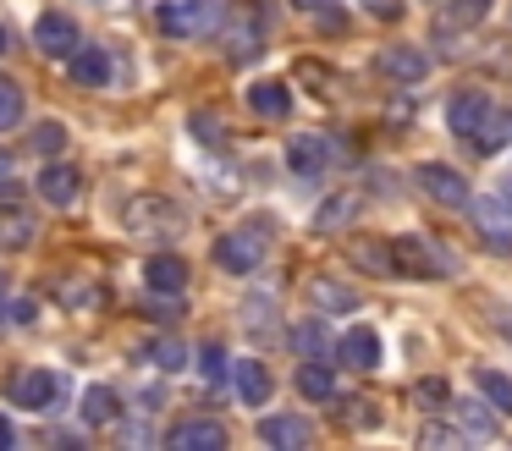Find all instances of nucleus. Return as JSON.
<instances>
[{"label":"nucleus","instance_id":"f257e3e1","mask_svg":"<svg viewBox=\"0 0 512 451\" xmlns=\"http://www.w3.org/2000/svg\"><path fill=\"white\" fill-rule=\"evenodd\" d=\"M122 220H127V231H133L138 242H177L182 231H188V215H182L171 198H160V193L127 198Z\"/></svg>","mask_w":512,"mask_h":451},{"label":"nucleus","instance_id":"423d86ee","mask_svg":"<svg viewBox=\"0 0 512 451\" xmlns=\"http://www.w3.org/2000/svg\"><path fill=\"white\" fill-rule=\"evenodd\" d=\"M463 209H474V226L485 231V242H496V248H512V204H507L501 193L468 198Z\"/></svg>","mask_w":512,"mask_h":451},{"label":"nucleus","instance_id":"ea45409f","mask_svg":"<svg viewBox=\"0 0 512 451\" xmlns=\"http://www.w3.org/2000/svg\"><path fill=\"white\" fill-rule=\"evenodd\" d=\"M364 6L375 11L380 22H397V17H402V0H364Z\"/></svg>","mask_w":512,"mask_h":451},{"label":"nucleus","instance_id":"7c9ffc66","mask_svg":"<svg viewBox=\"0 0 512 451\" xmlns=\"http://www.w3.org/2000/svg\"><path fill=\"white\" fill-rule=\"evenodd\" d=\"M309 297H314V308H320V314H331V308H353V292H347V286H336V281H314Z\"/></svg>","mask_w":512,"mask_h":451},{"label":"nucleus","instance_id":"5701e85b","mask_svg":"<svg viewBox=\"0 0 512 451\" xmlns=\"http://www.w3.org/2000/svg\"><path fill=\"white\" fill-rule=\"evenodd\" d=\"M83 418H89V424H116V418H122V402H116L111 385H89V391H83Z\"/></svg>","mask_w":512,"mask_h":451},{"label":"nucleus","instance_id":"4c0bfd02","mask_svg":"<svg viewBox=\"0 0 512 451\" xmlns=\"http://www.w3.org/2000/svg\"><path fill=\"white\" fill-rule=\"evenodd\" d=\"M199 358H204V363H199V369H204V380H226V352L215 347V341L199 352Z\"/></svg>","mask_w":512,"mask_h":451},{"label":"nucleus","instance_id":"a19ab883","mask_svg":"<svg viewBox=\"0 0 512 451\" xmlns=\"http://www.w3.org/2000/svg\"><path fill=\"white\" fill-rule=\"evenodd\" d=\"M413 396H419V402H446L452 391H446L441 380H419V391H413Z\"/></svg>","mask_w":512,"mask_h":451},{"label":"nucleus","instance_id":"6e6552de","mask_svg":"<svg viewBox=\"0 0 512 451\" xmlns=\"http://www.w3.org/2000/svg\"><path fill=\"white\" fill-rule=\"evenodd\" d=\"M171 451H221L226 446V429L215 424V418H188V424H177L166 435Z\"/></svg>","mask_w":512,"mask_h":451},{"label":"nucleus","instance_id":"6ab92c4d","mask_svg":"<svg viewBox=\"0 0 512 451\" xmlns=\"http://www.w3.org/2000/svg\"><path fill=\"white\" fill-rule=\"evenodd\" d=\"M67 61H72V77H78L83 88H100V83H111V55H105L100 44H78V50H72Z\"/></svg>","mask_w":512,"mask_h":451},{"label":"nucleus","instance_id":"0eeeda50","mask_svg":"<svg viewBox=\"0 0 512 451\" xmlns=\"http://www.w3.org/2000/svg\"><path fill=\"white\" fill-rule=\"evenodd\" d=\"M413 182H419L435 204H446V209H463L468 204V182L452 171V165H419V171H413Z\"/></svg>","mask_w":512,"mask_h":451},{"label":"nucleus","instance_id":"412c9836","mask_svg":"<svg viewBox=\"0 0 512 451\" xmlns=\"http://www.w3.org/2000/svg\"><path fill=\"white\" fill-rule=\"evenodd\" d=\"M298 391L309 396V402H331V396H336L331 369H325L320 358H303V369H298Z\"/></svg>","mask_w":512,"mask_h":451},{"label":"nucleus","instance_id":"aec40b11","mask_svg":"<svg viewBox=\"0 0 512 451\" xmlns=\"http://www.w3.org/2000/svg\"><path fill=\"white\" fill-rule=\"evenodd\" d=\"M287 160L298 176H320L325 165H331V149H325V138H309V132H303V138L287 143Z\"/></svg>","mask_w":512,"mask_h":451},{"label":"nucleus","instance_id":"9b49d317","mask_svg":"<svg viewBox=\"0 0 512 451\" xmlns=\"http://www.w3.org/2000/svg\"><path fill=\"white\" fill-rule=\"evenodd\" d=\"M336 358H342L347 369H380V336L369 325H353L336 341Z\"/></svg>","mask_w":512,"mask_h":451},{"label":"nucleus","instance_id":"a211bd4d","mask_svg":"<svg viewBox=\"0 0 512 451\" xmlns=\"http://www.w3.org/2000/svg\"><path fill=\"white\" fill-rule=\"evenodd\" d=\"M248 105H254V116L281 121V116H292V88H287V83H276V77H265V83L248 88Z\"/></svg>","mask_w":512,"mask_h":451},{"label":"nucleus","instance_id":"72a5a7b5","mask_svg":"<svg viewBox=\"0 0 512 451\" xmlns=\"http://www.w3.org/2000/svg\"><path fill=\"white\" fill-rule=\"evenodd\" d=\"M298 6H309V11H314V22H325L331 33H342V28H347V17H342V6H336V0H298Z\"/></svg>","mask_w":512,"mask_h":451},{"label":"nucleus","instance_id":"79ce46f5","mask_svg":"<svg viewBox=\"0 0 512 451\" xmlns=\"http://www.w3.org/2000/svg\"><path fill=\"white\" fill-rule=\"evenodd\" d=\"M0 193H17V165H12V154H0Z\"/></svg>","mask_w":512,"mask_h":451},{"label":"nucleus","instance_id":"c9c22d12","mask_svg":"<svg viewBox=\"0 0 512 451\" xmlns=\"http://www.w3.org/2000/svg\"><path fill=\"white\" fill-rule=\"evenodd\" d=\"M342 424H347V429H375V424H380V413H375V402H347V413H342Z\"/></svg>","mask_w":512,"mask_h":451},{"label":"nucleus","instance_id":"b1692460","mask_svg":"<svg viewBox=\"0 0 512 451\" xmlns=\"http://www.w3.org/2000/svg\"><path fill=\"white\" fill-rule=\"evenodd\" d=\"M474 385H479V396H485L490 407H496V413H507L512 418V380L501 369H479L474 374Z\"/></svg>","mask_w":512,"mask_h":451},{"label":"nucleus","instance_id":"39448f33","mask_svg":"<svg viewBox=\"0 0 512 451\" xmlns=\"http://www.w3.org/2000/svg\"><path fill=\"white\" fill-rule=\"evenodd\" d=\"M72 396L67 374H50V369H28L12 380V402L17 407H34V413H61Z\"/></svg>","mask_w":512,"mask_h":451},{"label":"nucleus","instance_id":"473e14b6","mask_svg":"<svg viewBox=\"0 0 512 451\" xmlns=\"http://www.w3.org/2000/svg\"><path fill=\"white\" fill-rule=\"evenodd\" d=\"M463 440H468V435H463V429H452V424H424V429H419V446H430V451H441V446L457 451Z\"/></svg>","mask_w":512,"mask_h":451},{"label":"nucleus","instance_id":"a18cd8bd","mask_svg":"<svg viewBox=\"0 0 512 451\" xmlns=\"http://www.w3.org/2000/svg\"><path fill=\"white\" fill-rule=\"evenodd\" d=\"M0 314H6V275H0Z\"/></svg>","mask_w":512,"mask_h":451},{"label":"nucleus","instance_id":"f704fd0d","mask_svg":"<svg viewBox=\"0 0 512 451\" xmlns=\"http://www.w3.org/2000/svg\"><path fill=\"white\" fill-rule=\"evenodd\" d=\"M353 259H358V264H369V270H380V275H391V253L380 248V242H358Z\"/></svg>","mask_w":512,"mask_h":451},{"label":"nucleus","instance_id":"7ed1b4c3","mask_svg":"<svg viewBox=\"0 0 512 451\" xmlns=\"http://www.w3.org/2000/svg\"><path fill=\"white\" fill-rule=\"evenodd\" d=\"M265 248H270V231L265 226H237L232 237L215 242V264L226 275H254L265 264Z\"/></svg>","mask_w":512,"mask_h":451},{"label":"nucleus","instance_id":"37998d69","mask_svg":"<svg viewBox=\"0 0 512 451\" xmlns=\"http://www.w3.org/2000/svg\"><path fill=\"white\" fill-rule=\"evenodd\" d=\"M12 446H17V429L6 424V418H0V451H12Z\"/></svg>","mask_w":512,"mask_h":451},{"label":"nucleus","instance_id":"49530a36","mask_svg":"<svg viewBox=\"0 0 512 451\" xmlns=\"http://www.w3.org/2000/svg\"><path fill=\"white\" fill-rule=\"evenodd\" d=\"M0 50H6V33H0Z\"/></svg>","mask_w":512,"mask_h":451},{"label":"nucleus","instance_id":"a878e982","mask_svg":"<svg viewBox=\"0 0 512 451\" xmlns=\"http://www.w3.org/2000/svg\"><path fill=\"white\" fill-rule=\"evenodd\" d=\"M254 55H259V28H254V22H243V28L226 33V61H232V66H248Z\"/></svg>","mask_w":512,"mask_h":451},{"label":"nucleus","instance_id":"58836bf2","mask_svg":"<svg viewBox=\"0 0 512 451\" xmlns=\"http://www.w3.org/2000/svg\"><path fill=\"white\" fill-rule=\"evenodd\" d=\"M0 319H12V325H34V303L17 297V303H6V314H0Z\"/></svg>","mask_w":512,"mask_h":451},{"label":"nucleus","instance_id":"c756f323","mask_svg":"<svg viewBox=\"0 0 512 451\" xmlns=\"http://www.w3.org/2000/svg\"><path fill=\"white\" fill-rule=\"evenodd\" d=\"M28 149L34 154H61L67 149V127H61V121H39L34 138H28Z\"/></svg>","mask_w":512,"mask_h":451},{"label":"nucleus","instance_id":"2f4dec72","mask_svg":"<svg viewBox=\"0 0 512 451\" xmlns=\"http://www.w3.org/2000/svg\"><path fill=\"white\" fill-rule=\"evenodd\" d=\"M292 341H298L303 358H320L325 352V319H303V325L292 330Z\"/></svg>","mask_w":512,"mask_h":451},{"label":"nucleus","instance_id":"f8f14e48","mask_svg":"<svg viewBox=\"0 0 512 451\" xmlns=\"http://www.w3.org/2000/svg\"><path fill=\"white\" fill-rule=\"evenodd\" d=\"M259 440H265V446H276V451H303L314 440V429L303 424V418L276 413V418H259Z\"/></svg>","mask_w":512,"mask_h":451},{"label":"nucleus","instance_id":"393cba45","mask_svg":"<svg viewBox=\"0 0 512 451\" xmlns=\"http://www.w3.org/2000/svg\"><path fill=\"white\" fill-rule=\"evenodd\" d=\"M501 143H507V110L490 105V110H485V121L474 127V149H479V154H496Z\"/></svg>","mask_w":512,"mask_h":451},{"label":"nucleus","instance_id":"e433bc0d","mask_svg":"<svg viewBox=\"0 0 512 451\" xmlns=\"http://www.w3.org/2000/svg\"><path fill=\"white\" fill-rule=\"evenodd\" d=\"M149 358H155L160 369H182V363H188V347H177V341H155V347H149Z\"/></svg>","mask_w":512,"mask_h":451},{"label":"nucleus","instance_id":"1a4fd4ad","mask_svg":"<svg viewBox=\"0 0 512 451\" xmlns=\"http://www.w3.org/2000/svg\"><path fill=\"white\" fill-rule=\"evenodd\" d=\"M485 110H490V99L479 94V88H463V94L446 99V127H452L457 138H474V127L485 121Z\"/></svg>","mask_w":512,"mask_h":451},{"label":"nucleus","instance_id":"bb28decb","mask_svg":"<svg viewBox=\"0 0 512 451\" xmlns=\"http://www.w3.org/2000/svg\"><path fill=\"white\" fill-rule=\"evenodd\" d=\"M446 402H452V396H446ZM452 413L468 424V435H496V413H490L485 402H452Z\"/></svg>","mask_w":512,"mask_h":451},{"label":"nucleus","instance_id":"dca6fc26","mask_svg":"<svg viewBox=\"0 0 512 451\" xmlns=\"http://www.w3.org/2000/svg\"><path fill=\"white\" fill-rule=\"evenodd\" d=\"M34 237H39L34 209H23V204H0V248H28Z\"/></svg>","mask_w":512,"mask_h":451},{"label":"nucleus","instance_id":"4468645a","mask_svg":"<svg viewBox=\"0 0 512 451\" xmlns=\"http://www.w3.org/2000/svg\"><path fill=\"white\" fill-rule=\"evenodd\" d=\"M78 187H83V176L72 171V165H45V171H39V198H45L50 209L78 204Z\"/></svg>","mask_w":512,"mask_h":451},{"label":"nucleus","instance_id":"f3484780","mask_svg":"<svg viewBox=\"0 0 512 451\" xmlns=\"http://www.w3.org/2000/svg\"><path fill=\"white\" fill-rule=\"evenodd\" d=\"M380 72L397 77V83H419V77H430V55L413 50V44H397V50L380 55Z\"/></svg>","mask_w":512,"mask_h":451},{"label":"nucleus","instance_id":"cd10ccee","mask_svg":"<svg viewBox=\"0 0 512 451\" xmlns=\"http://www.w3.org/2000/svg\"><path fill=\"white\" fill-rule=\"evenodd\" d=\"M485 11H490V0H452L446 17H441V28L446 33H452V28H474V22H485Z\"/></svg>","mask_w":512,"mask_h":451},{"label":"nucleus","instance_id":"ddd939ff","mask_svg":"<svg viewBox=\"0 0 512 451\" xmlns=\"http://www.w3.org/2000/svg\"><path fill=\"white\" fill-rule=\"evenodd\" d=\"M34 44L45 55H72L78 50V28H72V17H61V11H45V17L34 22Z\"/></svg>","mask_w":512,"mask_h":451},{"label":"nucleus","instance_id":"c85d7f7f","mask_svg":"<svg viewBox=\"0 0 512 451\" xmlns=\"http://www.w3.org/2000/svg\"><path fill=\"white\" fill-rule=\"evenodd\" d=\"M23 121V88L12 77H0V132H12Z\"/></svg>","mask_w":512,"mask_h":451},{"label":"nucleus","instance_id":"2eb2a0df","mask_svg":"<svg viewBox=\"0 0 512 451\" xmlns=\"http://www.w3.org/2000/svg\"><path fill=\"white\" fill-rule=\"evenodd\" d=\"M232 380H237V396H243L248 407H265L270 402V369L259 358H237L232 363Z\"/></svg>","mask_w":512,"mask_h":451},{"label":"nucleus","instance_id":"20e7f679","mask_svg":"<svg viewBox=\"0 0 512 451\" xmlns=\"http://www.w3.org/2000/svg\"><path fill=\"white\" fill-rule=\"evenodd\" d=\"M386 253H391V270H408L413 281H441V275L452 270V264H446V253L435 248L430 237H419V231H408V237H397Z\"/></svg>","mask_w":512,"mask_h":451},{"label":"nucleus","instance_id":"4be33fe9","mask_svg":"<svg viewBox=\"0 0 512 451\" xmlns=\"http://www.w3.org/2000/svg\"><path fill=\"white\" fill-rule=\"evenodd\" d=\"M358 209H364V198H358V193H331L320 204V220H314V226H320V231H342Z\"/></svg>","mask_w":512,"mask_h":451},{"label":"nucleus","instance_id":"f03ea898","mask_svg":"<svg viewBox=\"0 0 512 451\" xmlns=\"http://www.w3.org/2000/svg\"><path fill=\"white\" fill-rule=\"evenodd\" d=\"M226 17L221 0H166V6H155V22L160 33H171V39H204V33H215Z\"/></svg>","mask_w":512,"mask_h":451},{"label":"nucleus","instance_id":"9d476101","mask_svg":"<svg viewBox=\"0 0 512 451\" xmlns=\"http://www.w3.org/2000/svg\"><path fill=\"white\" fill-rule=\"evenodd\" d=\"M144 286H149V292H160V297L188 292V264H182L177 253H155V259L144 264Z\"/></svg>","mask_w":512,"mask_h":451},{"label":"nucleus","instance_id":"c03bdc74","mask_svg":"<svg viewBox=\"0 0 512 451\" xmlns=\"http://www.w3.org/2000/svg\"><path fill=\"white\" fill-rule=\"evenodd\" d=\"M496 193H501V198H507V204H512V176H507V182H501V187H496Z\"/></svg>","mask_w":512,"mask_h":451}]
</instances>
